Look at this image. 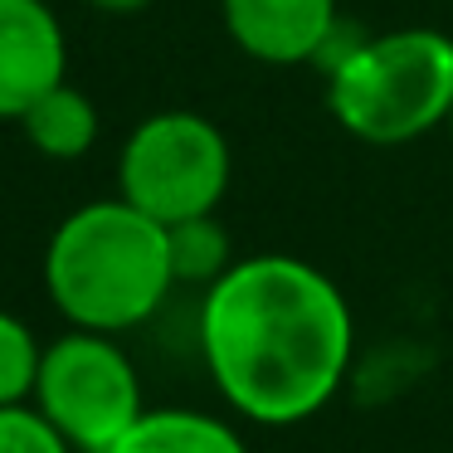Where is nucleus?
Segmentation results:
<instances>
[{
  "label": "nucleus",
  "mask_w": 453,
  "mask_h": 453,
  "mask_svg": "<svg viewBox=\"0 0 453 453\" xmlns=\"http://www.w3.org/2000/svg\"><path fill=\"white\" fill-rule=\"evenodd\" d=\"M200 356L229 410L288 429L336 400L356 356V317L317 264L254 254L205 288Z\"/></svg>",
  "instance_id": "f257e3e1"
},
{
  "label": "nucleus",
  "mask_w": 453,
  "mask_h": 453,
  "mask_svg": "<svg viewBox=\"0 0 453 453\" xmlns=\"http://www.w3.org/2000/svg\"><path fill=\"white\" fill-rule=\"evenodd\" d=\"M176 288L166 225L127 200H88L44 244V293L79 332L118 336L151 322Z\"/></svg>",
  "instance_id": "f03ea898"
},
{
  "label": "nucleus",
  "mask_w": 453,
  "mask_h": 453,
  "mask_svg": "<svg viewBox=\"0 0 453 453\" xmlns=\"http://www.w3.org/2000/svg\"><path fill=\"white\" fill-rule=\"evenodd\" d=\"M326 112L365 147H404L449 127L453 40L424 25L351 40L326 69Z\"/></svg>",
  "instance_id": "7ed1b4c3"
},
{
  "label": "nucleus",
  "mask_w": 453,
  "mask_h": 453,
  "mask_svg": "<svg viewBox=\"0 0 453 453\" xmlns=\"http://www.w3.org/2000/svg\"><path fill=\"white\" fill-rule=\"evenodd\" d=\"M229 142L205 112L166 108L127 132L118 157V196L157 225L215 215L229 190Z\"/></svg>",
  "instance_id": "20e7f679"
},
{
  "label": "nucleus",
  "mask_w": 453,
  "mask_h": 453,
  "mask_svg": "<svg viewBox=\"0 0 453 453\" xmlns=\"http://www.w3.org/2000/svg\"><path fill=\"white\" fill-rule=\"evenodd\" d=\"M35 410L73 443V453H108L142 419V375L118 336L64 332L44 346Z\"/></svg>",
  "instance_id": "39448f33"
},
{
  "label": "nucleus",
  "mask_w": 453,
  "mask_h": 453,
  "mask_svg": "<svg viewBox=\"0 0 453 453\" xmlns=\"http://www.w3.org/2000/svg\"><path fill=\"white\" fill-rule=\"evenodd\" d=\"M69 79V40L44 0H0V118L20 122Z\"/></svg>",
  "instance_id": "423d86ee"
},
{
  "label": "nucleus",
  "mask_w": 453,
  "mask_h": 453,
  "mask_svg": "<svg viewBox=\"0 0 453 453\" xmlns=\"http://www.w3.org/2000/svg\"><path fill=\"white\" fill-rule=\"evenodd\" d=\"M219 20L239 54L273 69L317 64L342 30L336 0H219Z\"/></svg>",
  "instance_id": "0eeeda50"
},
{
  "label": "nucleus",
  "mask_w": 453,
  "mask_h": 453,
  "mask_svg": "<svg viewBox=\"0 0 453 453\" xmlns=\"http://www.w3.org/2000/svg\"><path fill=\"white\" fill-rule=\"evenodd\" d=\"M108 453H249L244 434L205 410H142V419Z\"/></svg>",
  "instance_id": "6e6552de"
},
{
  "label": "nucleus",
  "mask_w": 453,
  "mask_h": 453,
  "mask_svg": "<svg viewBox=\"0 0 453 453\" xmlns=\"http://www.w3.org/2000/svg\"><path fill=\"white\" fill-rule=\"evenodd\" d=\"M20 132L40 157L50 161H79L98 142V108L83 88H73L69 79L59 88H50L30 112L20 118Z\"/></svg>",
  "instance_id": "1a4fd4ad"
},
{
  "label": "nucleus",
  "mask_w": 453,
  "mask_h": 453,
  "mask_svg": "<svg viewBox=\"0 0 453 453\" xmlns=\"http://www.w3.org/2000/svg\"><path fill=\"white\" fill-rule=\"evenodd\" d=\"M166 244H171V273H176V283L210 288L239 264L234 244H229V229L219 225L215 215L166 225Z\"/></svg>",
  "instance_id": "9d476101"
},
{
  "label": "nucleus",
  "mask_w": 453,
  "mask_h": 453,
  "mask_svg": "<svg viewBox=\"0 0 453 453\" xmlns=\"http://www.w3.org/2000/svg\"><path fill=\"white\" fill-rule=\"evenodd\" d=\"M44 346L15 312L0 307V404H30L40 385Z\"/></svg>",
  "instance_id": "9b49d317"
},
{
  "label": "nucleus",
  "mask_w": 453,
  "mask_h": 453,
  "mask_svg": "<svg viewBox=\"0 0 453 453\" xmlns=\"http://www.w3.org/2000/svg\"><path fill=\"white\" fill-rule=\"evenodd\" d=\"M0 453H73V443L30 404H0Z\"/></svg>",
  "instance_id": "f8f14e48"
},
{
  "label": "nucleus",
  "mask_w": 453,
  "mask_h": 453,
  "mask_svg": "<svg viewBox=\"0 0 453 453\" xmlns=\"http://www.w3.org/2000/svg\"><path fill=\"white\" fill-rule=\"evenodd\" d=\"M88 5L103 15H142L147 5H157V0H88Z\"/></svg>",
  "instance_id": "ddd939ff"
},
{
  "label": "nucleus",
  "mask_w": 453,
  "mask_h": 453,
  "mask_svg": "<svg viewBox=\"0 0 453 453\" xmlns=\"http://www.w3.org/2000/svg\"><path fill=\"white\" fill-rule=\"evenodd\" d=\"M449 132H453V112H449Z\"/></svg>",
  "instance_id": "4468645a"
}]
</instances>
